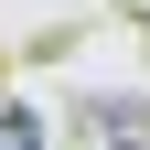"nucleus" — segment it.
Segmentation results:
<instances>
[{
	"label": "nucleus",
	"mask_w": 150,
	"mask_h": 150,
	"mask_svg": "<svg viewBox=\"0 0 150 150\" xmlns=\"http://www.w3.org/2000/svg\"><path fill=\"white\" fill-rule=\"evenodd\" d=\"M118 150H139V139H118Z\"/></svg>",
	"instance_id": "nucleus-1"
}]
</instances>
